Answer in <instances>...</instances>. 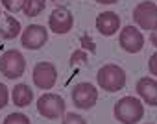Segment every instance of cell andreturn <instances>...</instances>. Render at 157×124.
<instances>
[{"mask_svg":"<svg viewBox=\"0 0 157 124\" xmlns=\"http://www.w3.org/2000/svg\"><path fill=\"white\" fill-rule=\"evenodd\" d=\"M46 41H48V32L41 24H30V26H26L24 32H22V35H21V43L28 50H39V48H43L46 45Z\"/></svg>","mask_w":157,"mask_h":124,"instance_id":"cell-6","label":"cell"},{"mask_svg":"<svg viewBox=\"0 0 157 124\" xmlns=\"http://www.w3.org/2000/svg\"><path fill=\"white\" fill-rule=\"evenodd\" d=\"M98 100V91L93 83L89 82H82V83H78L74 85L72 89V102L76 107H80V109H91L94 107Z\"/></svg>","mask_w":157,"mask_h":124,"instance_id":"cell-4","label":"cell"},{"mask_svg":"<svg viewBox=\"0 0 157 124\" xmlns=\"http://www.w3.org/2000/svg\"><path fill=\"white\" fill-rule=\"evenodd\" d=\"M148 69L153 76H157V52L150 56V61H148Z\"/></svg>","mask_w":157,"mask_h":124,"instance_id":"cell-21","label":"cell"},{"mask_svg":"<svg viewBox=\"0 0 157 124\" xmlns=\"http://www.w3.org/2000/svg\"><path fill=\"white\" fill-rule=\"evenodd\" d=\"M57 82V69L54 67V63L48 61H41L33 67V83L39 89H52Z\"/></svg>","mask_w":157,"mask_h":124,"instance_id":"cell-7","label":"cell"},{"mask_svg":"<svg viewBox=\"0 0 157 124\" xmlns=\"http://www.w3.org/2000/svg\"><path fill=\"white\" fill-rule=\"evenodd\" d=\"M70 63L72 65H83V63H87V54L83 50H76L70 56Z\"/></svg>","mask_w":157,"mask_h":124,"instance_id":"cell-18","label":"cell"},{"mask_svg":"<svg viewBox=\"0 0 157 124\" xmlns=\"http://www.w3.org/2000/svg\"><path fill=\"white\" fill-rule=\"evenodd\" d=\"M82 45H83L87 50H91V52H96V48H94V43L89 39V35H83V37H82Z\"/></svg>","mask_w":157,"mask_h":124,"instance_id":"cell-22","label":"cell"},{"mask_svg":"<svg viewBox=\"0 0 157 124\" xmlns=\"http://www.w3.org/2000/svg\"><path fill=\"white\" fill-rule=\"evenodd\" d=\"M98 4H117L118 0H96Z\"/></svg>","mask_w":157,"mask_h":124,"instance_id":"cell-24","label":"cell"},{"mask_svg":"<svg viewBox=\"0 0 157 124\" xmlns=\"http://www.w3.org/2000/svg\"><path fill=\"white\" fill-rule=\"evenodd\" d=\"M96 82H98V85H100L104 91H107V93H117V91H120V89L126 85V72H124L122 67L109 63V65H104V67L98 71Z\"/></svg>","mask_w":157,"mask_h":124,"instance_id":"cell-2","label":"cell"},{"mask_svg":"<svg viewBox=\"0 0 157 124\" xmlns=\"http://www.w3.org/2000/svg\"><path fill=\"white\" fill-rule=\"evenodd\" d=\"M137 93L148 106H157V80L140 78L137 82Z\"/></svg>","mask_w":157,"mask_h":124,"instance_id":"cell-12","label":"cell"},{"mask_svg":"<svg viewBox=\"0 0 157 124\" xmlns=\"http://www.w3.org/2000/svg\"><path fill=\"white\" fill-rule=\"evenodd\" d=\"M144 117V106L137 96H124L115 104V118L122 124H135Z\"/></svg>","mask_w":157,"mask_h":124,"instance_id":"cell-1","label":"cell"},{"mask_svg":"<svg viewBox=\"0 0 157 124\" xmlns=\"http://www.w3.org/2000/svg\"><path fill=\"white\" fill-rule=\"evenodd\" d=\"M150 41H151V45L153 46H157V26L151 30V35H150Z\"/></svg>","mask_w":157,"mask_h":124,"instance_id":"cell-23","label":"cell"},{"mask_svg":"<svg viewBox=\"0 0 157 124\" xmlns=\"http://www.w3.org/2000/svg\"><path fill=\"white\" fill-rule=\"evenodd\" d=\"M2 6L10 11V13H17L22 11L26 6V0H2Z\"/></svg>","mask_w":157,"mask_h":124,"instance_id":"cell-16","label":"cell"},{"mask_svg":"<svg viewBox=\"0 0 157 124\" xmlns=\"http://www.w3.org/2000/svg\"><path fill=\"white\" fill-rule=\"evenodd\" d=\"M63 124H87L85 118L82 115H78V113H67L65 118H63Z\"/></svg>","mask_w":157,"mask_h":124,"instance_id":"cell-19","label":"cell"},{"mask_svg":"<svg viewBox=\"0 0 157 124\" xmlns=\"http://www.w3.org/2000/svg\"><path fill=\"white\" fill-rule=\"evenodd\" d=\"M120 28V17L115 11H104L96 17V30L102 35H113Z\"/></svg>","mask_w":157,"mask_h":124,"instance_id":"cell-11","label":"cell"},{"mask_svg":"<svg viewBox=\"0 0 157 124\" xmlns=\"http://www.w3.org/2000/svg\"><path fill=\"white\" fill-rule=\"evenodd\" d=\"M37 111L46 118H59L65 113V100L59 95L46 93L37 100Z\"/></svg>","mask_w":157,"mask_h":124,"instance_id":"cell-5","label":"cell"},{"mask_svg":"<svg viewBox=\"0 0 157 124\" xmlns=\"http://www.w3.org/2000/svg\"><path fill=\"white\" fill-rule=\"evenodd\" d=\"M118 43H120V46H122L126 52L137 54V52H140L142 46H144V35H142L140 30L135 28V26H124L122 32H120Z\"/></svg>","mask_w":157,"mask_h":124,"instance_id":"cell-10","label":"cell"},{"mask_svg":"<svg viewBox=\"0 0 157 124\" xmlns=\"http://www.w3.org/2000/svg\"><path fill=\"white\" fill-rule=\"evenodd\" d=\"M8 100H10V93H8V87L0 82V109L8 106Z\"/></svg>","mask_w":157,"mask_h":124,"instance_id":"cell-20","label":"cell"},{"mask_svg":"<svg viewBox=\"0 0 157 124\" xmlns=\"http://www.w3.org/2000/svg\"><path fill=\"white\" fill-rule=\"evenodd\" d=\"M26 71V59L19 50H6L0 57V72H2L6 78L15 80L21 78Z\"/></svg>","mask_w":157,"mask_h":124,"instance_id":"cell-3","label":"cell"},{"mask_svg":"<svg viewBox=\"0 0 157 124\" xmlns=\"http://www.w3.org/2000/svg\"><path fill=\"white\" fill-rule=\"evenodd\" d=\"M133 19L142 30H153L157 26V6L144 0L133 10Z\"/></svg>","mask_w":157,"mask_h":124,"instance_id":"cell-8","label":"cell"},{"mask_svg":"<svg viewBox=\"0 0 157 124\" xmlns=\"http://www.w3.org/2000/svg\"><path fill=\"white\" fill-rule=\"evenodd\" d=\"M43 10H44V0H26L22 11L26 17H37L39 13H43Z\"/></svg>","mask_w":157,"mask_h":124,"instance_id":"cell-15","label":"cell"},{"mask_svg":"<svg viewBox=\"0 0 157 124\" xmlns=\"http://www.w3.org/2000/svg\"><path fill=\"white\" fill-rule=\"evenodd\" d=\"M48 26L57 35H63V33L70 32L72 26H74V17H72L70 10H67V8H56L50 13V17H48Z\"/></svg>","mask_w":157,"mask_h":124,"instance_id":"cell-9","label":"cell"},{"mask_svg":"<svg viewBox=\"0 0 157 124\" xmlns=\"http://www.w3.org/2000/svg\"><path fill=\"white\" fill-rule=\"evenodd\" d=\"M11 98H13V104H15L17 107H26V106L32 104V100H33V93H32V89H30L26 83H19V85L13 87V91H11Z\"/></svg>","mask_w":157,"mask_h":124,"instance_id":"cell-13","label":"cell"},{"mask_svg":"<svg viewBox=\"0 0 157 124\" xmlns=\"http://www.w3.org/2000/svg\"><path fill=\"white\" fill-rule=\"evenodd\" d=\"M4 124H32L24 113H10L4 118Z\"/></svg>","mask_w":157,"mask_h":124,"instance_id":"cell-17","label":"cell"},{"mask_svg":"<svg viewBox=\"0 0 157 124\" xmlns=\"http://www.w3.org/2000/svg\"><path fill=\"white\" fill-rule=\"evenodd\" d=\"M19 33H21V22H19L15 17L8 15V17H6L4 28L0 30V35H2V39H15Z\"/></svg>","mask_w":157,"mask_h":124,"instance_id":"cell-14","label":"cell"}]
</instances>
